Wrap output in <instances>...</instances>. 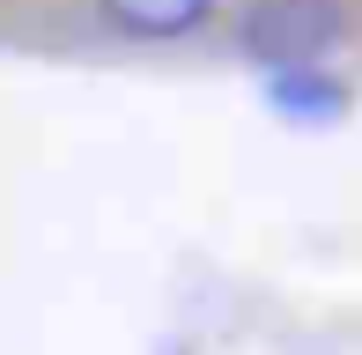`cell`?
<instances>
[{"label": "cell", "instance_id": "cell-1", "mask_svg": "<svg viewBox=\"0 0 362 355\" xmlns=\"http://www.w3.org/2000/svg\"><path fill=\"white\" fill-rule=\"evenodd\" d=\"M340 37H348V8L340 0H252L244 8V52L267 74L318 67Z\"/></svg>", "mask_w": 362, "mask_h": 355}, {"label": "cell", "instance_id": "cell-2", "mask_svg": "<svg viewBox=\"0 0 362 355\" xmlns=\"http://www.w3.org/2000/svg\"><path fill=\"white\" fill-rule=\"evenodd\" d=\"M215 15V0H104V23L126 37H192V30Z\"/></svg>", "mask_w": 362, "mask_h": 355}, {"label": "cell", "instance_id": "cell-3", "mask_svg": "<svg viewBox=\"0 0 362 355\" xmlns=\"http://www.w3.org/2000/svg\"><path fill=\"white\" fill-rule=\"evenodd\" d=\"M267 96H274V111H288V119H303V126H333L340 111H348V89L325 82L318 67H281L267 82Z\"/></svg>", "mask_w": 362, "mask_h": 355}]
</instances>
